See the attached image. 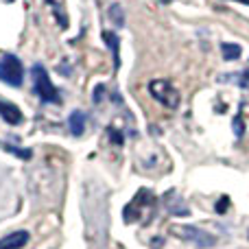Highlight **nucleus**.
Here are the masks:
<instances>
[{"label":"nucleus","instance_id":"obj_11","mask_svg":"<svg viewBox=\"0 0 249 249\" xmlns=\"http://www.w3.org/2000/svg\"><path fill=\"white\" fill-rule=\"evenodd\" d=\"M109 20H112L116 26H123L124 24V16H123L121 4H112V7H109Z\"/></svg>","mask_w":249,"mask_h":249},{"label":"nucleus","instance_id":"obj_2","mask_svg":"<svg viewBox=\"0 0 249 249\" xmlns=\"http://www.w3.org/2000/svg\"><path fill=\"white\" fill-rule=\"evenodd\" d=\"M149 92L158 103H162L164 107H168V109H177L181 103V96H179V92H177V88L173 86L171 81H166V79H155V81H151Z\"/></svg>","mask_w":249,"mask_h":249},{"label":"nucleus","instance_id":"obj_7","mask_svg":"<svg viewBox=\"0 0 249 249\" xmlns=\"http://www.w3.org/2000/svg\"><path fill=\"white\" fill-rule=\"evenodd\" d=\"M164 199H166V210H168V214H173V216H188V214H190V210L186 208V203L181 201L179 197H177L175 190L166 193V195H164Z\"/></svg>","mask_w":249,"mask_h":249},{"label":"nucleus","instance_id":"obj_1","mask_svg":"<svg viewBox=\"0 0 249 249\" xmlns=\"http://www.w3.org/2000/svg\"><path fill=\"white\" fill-rule=\"evenodd\" d=\"M31 79H33V90L44 103H51V105H59L61 103V94L55 86H53L51 77H48L46 68L42 64H35L31 68Z\"/></svg>","mask_w":249,"mask_h":249},{"label":"nucleus","instance_id":"obj_6","mask_svg":"<svg viewBox=\"0 0 249 249\" xmlns=\"http://www.w3.org/2000/svg\"><path fill=\"white\" fill-rule=\"evenodd\" d=\"M0 118L9 124H20L22 121H24L20 107L13 105V103H9V101H2V99H0Z\"/></svg>","mask_w":249,"mask_h":249},{"label":"nucleus","instance_id":"obj_4","mask_svg":"<svg viewBox=\"0 0 249 249\" xmlns=\"http://www.w3.org/2000/svg\"><path fill=\"white\" fill-rule=\"evenodd\" d=\"M173 232L179 234L184 241L193 243V245L199 247V249H210V247L216 245V236H214V234L206 232V230H201V228H195V225H175V228H173Z\"/></svg>","mask_w":249,"mask_h":249},{"label":"nucleus","instance_id":"obj_15","mask_svg":"<svg viewBox=\"0 0 249 249\" xmlns=\"http://www.w3.org/2000/svg\"><path fill=\"white\" fill-rule=\"evenodd\" d=\"M234 131H236V136L241 138L243 136V131H245V129H243V121H241V116L236 118V121H234Z\"/></svg>","mask_w":249,"mask_h":249},{"label":"nucleus","instance_id":"obj_12","mask_svg":"<svg viewBox=\"0 0 249 249\" xmlns=\"http://www.w3.org/2000/svg\"><path fill=\"white\" fill-rule=\"evenodd\" d=\"M223 79V81H228V79H236V83H241L243 88H249V70L241 74H223V77H219V81Z\"/></svg>","mask_w":249,"mask_h":249},{"label":"nucleus","instance_id":"obj_16","mask_svg":"<svg viewBox=\"0 0 249 249\" xmlns=\"http://www.w3.org/2000/svg\"><path fill=\"white\" fill-rule=\"evenodd\" d=\"M247 236H249V234H247Z\"/></svg>","mask_w":249,"mask_h":249},{"label":"nucleus","instance_id":"obj_3","mask_svg":"<svg viewBox=\"0 0 249 249\" xmlns=\"http://www.w3.org/2000/svg\"><path fill=\"white\" fill-rule=\"evenodd\" d=\"M0 81L7 83V86L20 88L22 81H24V66L18 59L16 55H2L0 59Z\"/></svg>","mask_w":249,"mask_h":249},{"label":"nucleus","instance_id":"obj_8","mask_svg":"<svg viewBox=\"0 0 249 249\" xmlns=\"http://www.w3.org/2000/svg\"><path fill=\"white\" fill-rule=\"evenodd\" d=\"M68 127H70V131H72V136H81V133L86 131V114H83L81 109H74L68 118Z\"/></svg>","mask_w":249,"mask_h":249},{"label":"nucleus","instance_id":"obj_14","mask_svg":"<svg viewBox=\"0 0 249 249\" xmlns=\"http://www.w3.org/2000/svg\"><path fill=\"white\" fill-rule=\"evenodd\" d=\"M228 208H230V199L228 197H223V199H219V201H216V212L225 214V212H228Z\"/></svg>","mask_w":249,"mask_h":249},{"label":"nucleus","instance_id":"obj_13","mask_svg":"<svg viewBox=\"0 0 249 249\" xmlns=\"http://www.w3.org/2000/svg\"><path fill=\"white\" fill-rule=\"evenodd\" d=\"M2 146L9 151V153L18 155V158H22V160H31V155H33L29 149H18V146H11V144H2Z\"/></svg>","mask_w":249,"mask_h":249},{"label":"nucleus","instance_id":"obj_10","mask_svg":"<svg viewBox=\"0 0 249 249\" xmlns=\"http://www.w3.org/2000/svg\"><path fill=\"white\" fill-rule=\"evenodd\" d=\"M221 53H223V59L225 61H234V59H238V57H241L243 48L238 46V44L225 42V44H221Z\"/></svg>","mask_w":249,"mask_h":249},{"label":"nucleus","instance_id":"obj_5","mask_svg":"<svg viewBox=\"0 0 249 249\" xmlns=\"http://www.w3.org/2000/svg\"><path fill=\"white\" fill-rule=\"evenodd\" d=\"M29 232H24V230H18V232H11L7 234V236L0 238V249H22L29 243Z\"/></svg>","mask_w":249,"mask_h":249},{"label":"nucleus","instance_id":"obj_9","mask_svg":"<svg viewBox=\"0 0 249 249\" xmlns=\"http://www.w3.org/2000/svg\"><path fill=\"white\" fill-rule=\"evenodd\" d=\"M103 39L107 42V46H109V51H112V55H114V66H121V55H118V51H121V39H118V35L116 33H112V31H105L103 33Z\"/></svg>","mask_w":249,"mask_h":249}]
</instances>
